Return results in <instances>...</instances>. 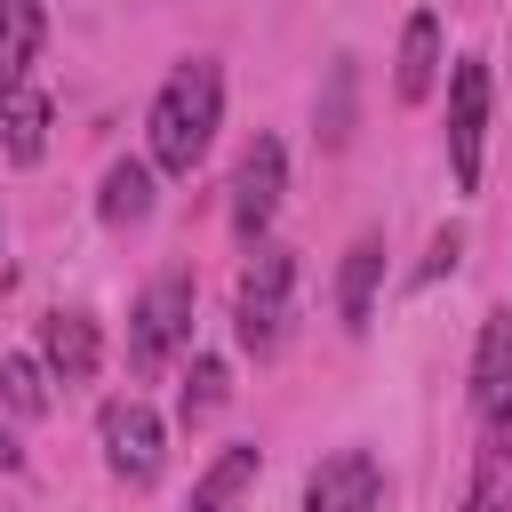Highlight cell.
I'll list each match as a JSON object with an SVG mask.
<instances>
[{"mask_svg": "<svg viewBox=\"0 0 512 512\" xmlns=\"http://www.w3.org/2000/svg\"><path fill=\"white\" fill-rule=\"evenodd\" d=\"M216 128H224V64L176 56V72L152 88V112H144V160L160 176H192L208 160Z\"/></svg>", "mask_w": 512, "mask_h": 512, "instance_id": "1", "label": "cell"}, {"mask_svg": "<svg viewBox=\"0 0 512 512\" xmlns=\"http://www.w3.org/2000/svg\"><path fill=\"white\" fill-rule=\"evenodd\" d=\"M288 328H296V256L264 240V248H248V272L232 288V336L248 360H280Z\"/></svg>", "mask_w": 512, "mask_h": 512, "instance_id": "2", "label": "cell"}, {"mask_svg": "<svg viewBox=\"0 0 512 512\" xmlns=\"http://www.w3.org/2000/svg\"><path fill=\"white\" fill-rule=\"evenodd\" d=\"M192 352V272L168 264L136 288L128 304V376H160L168 360Z\"/></svg>", "mask_w": 512, "mask_h": 512, "instance_id": "3", "label": "cell"}, {"mask_svg": "<svg viewBox=\"0 0 512 512\" xmlns=\"http://www.w3.org/2000/svg\"><path fill=\"white\" fill-rule=\"evenodd\" d=\"M96 448H104V472L120 488H152L168 472V416L144 392H112L96 408Z\"/></svg>", "mask_w": 512, "mask_h": 512, "instance_id": "4", "label": "cell"}, {"mask_svg": "<svg viewBox=\"0 0 512 512\" xmlns=\"http://www.w3.org/2000/svg\"><path fill=\"white\" fill-rule=\"evenodd\" d=\"M488 112H496V72H488V56H456L448 64V176H456V192H480V176H488Z\"/></svg>", "mask_w": 512, "mask_h": 512, "instance_id": "5", "label": "cell"}, {"mask_svg": "<svg viewBox=\"0 0 512 512\" xmlns=\"http://www.w3.org/2000/svg\"><path fill=\"white\" fill-rule=\"evenodd\" d=\"M280 200H288V144L256 128V136L240 144V160H232V208H224V216H232V240H240V248H264Z\"/></svg>", "mask_w": 512, "mask_h": 512, "instance_id": "6", "label": "cell"}, {"mask_svg": "<svg viewBox=\"0 0 512 512\" xmlns=\"http://www.w3.org/2000/svg\"><path fill=\"white\" fill-rule=\"evenodd\" d=\"M472 424L488 456H512V304H496L480 320L472 344Z\"/></svg>", "mask_w": 512, "mask_h": 512, "instance_id": "7", "label": "cell"}, {"mask_svg": "<svg viewBox=\"0 0 512 512\" xmlns=\"http://www.w3.org/2000/svg\"><path fill=\"white\" fill-rule=\"evenodd\" d=\"M304 512H384V464L376 448H336L304 472Z\"/></svg>", "mask_w": 512, "mask_h": 512, "instance_id": "8", "label": "cell"}, {"mask_svg": "<svg viewBox=\"0 0 512 512\" xmlns=\"http://www.w3.org/2000/svg\"><path fill=\"white\" fill-rule=\"evenodd\" d=\"M32 352H40L48 376L72 392V384H96V368H104V328H96V312H48L40 336H32Z\"/></svg>", "mask_w": 512, "mask_h": 512, "instance_id": "9", "label": "cell"}, {"mask_svg": "<svg viewBox=\"0 0 512 512\" xmlns=\"http://www.w3.org/2000/svg\"><path fill=\"white\" fill-rule=\"evenodd\" d=\"M440 80H448L440 16H432V8H416V16L400 24V48H392V96H400V104H432V96H440Z\"/></svg>", "mask_w": 512, "mask_h": 512, "instance_id": "10", "label": "cell"}, {"mask_svg": "<svg viewBox=\"0 0 512 512\" xmlns=\"http://www.w3.org/2000/svg\"><path fill=\"white\" fill-rule=\"evenodd\" d=\"M152 208H160V168H152L144 152L112 160V168L96 176V216H104L112 232H136V224H152Z\"/></svg>", "mask_w": 512, "mask_h": 512, "instance_id": "11", "label": "cell"}, {"mask_svg": "<svg viewBox=\"0 0 512 512\" xmlns=\"http://www.w3.org/2000/svg\"><path fill=\"white\" fill-rule=\"evenodd\" d=\"M40 40H48V0H0V112L32 88Z\"/></svg>", "mask_w": 512, "mask_h": 512, "instance_id": "12", "label": "cell"}, {"mask_svg": "<svg viewBox=\"0 0 512 512\" xmlns=\"http://www.w3.org/2000/svg\"><path fill=\"white\" fill-rule=\"evenodd\" d=\"M256 472H264V448H256V440H224V448L208 456V472L192 480L184 512H240L248 488H256Z\"/></svg>", "mask_w": 512, "mask_h": 512, "instance_id": "13", "label": "cell"}, {"mask_svg": "<svg viewBox=\"0 0 512 512\" xmlns=\"http://www.w3.org/2000/svg\"><path fill=\"white\" fill-rule=\"evenodd\" d=\"M384 232H360L352 248H344V264H336V320H344V336H360L368 328V312H376V288H384Z\"/></svg>", "mask_w": 512, "mask_h": 512, "instance_id": "14", "label": "cell"}, {"mask_svg": "<svg viewBox=\"0 0 512 512\" xmlns=\"http://www.w3.org/2000/svg\"><path fill=\"white\" fill-rule=\"evenodd\" d=\"M224 400H232V360L224 352H192L184 360V384H176V424L200 432L208 416H224Z\"/></svg>", "mask_w": 512, "mask_h": 512, "instance_id": "15", "label": "cell"}, {"mask_svg": "<svg viewBox=\"0 0 512 512\" xmlns=\"http://www.w3.org/2000/svg\"><path fill=\"white\" fill-rule=\"evenodd\" d=\"M48 128H56V104H48V88H24V96L0 112V144H8V160H16V168H40V152H48Z\"/></svg>", "mask_w": 512, "mask_h": 512, "instance_id": "16", "label": "cell"}, {"mask_svg": "<svg viewBox=\"0 0 512 512\" xmlns=\"http://www.w3.org/2000/svg\"><path fill=\"white\" fill-rule=\"evenodd\" d=\"M0 408H8V416H24V424L56 408V376H48V360H40V352H8V360H0Z\"/></svg>", "mask_w": 512, "mask_h": 512, "instance_id": "17", "label": "cell"}, {"mask_svg": "<svg viewBox=\"0 0 512 512\" xmlns=\"http://www.w3.org/2000/svg\"><path fill=\"white\" fill-rule=\"evenodd\" d=\"M352 80H360L352 56H336V64H328V96H320V144H328V152L352 136Z\"/></svg>", "mask_w": 512, "mask_h": 512, "instance_id": "18", "label": "cell"}, {"mask_svg": "<svg viewBox=\"0 0 512 512\" xmlns=\"http://www.w3.org/2000/svg\"><path fill=\"white\" fill-rule=\"evenodd\" d=\"M464 512H512V456H472V488H464Z\"/></svg>", "mask_w": 512, "mask_h": 512, "instance_id": "19", "label": "cell"}, {"mask_svg": "<svg viewBox=\"0 0 512 512\" xmlns=\"http://www.w3.org/2000/svg\"><path fill=\"white\" fill-rule=\"evenodd\" d=\"M456 256H464V232H456V224H440V232H432V248H424V264H416V280L456 272Z\"/></svg>", "mask_w": 512, "mask_h": 512, "instance_id": "20", "label": "cell"}, {"mask_svg": "<svg viewBox=\"0 0 512 512\" xmlns=\"http://www.w3.org/2000/svg\"><path fill=\"white\" fill-rule=\"evenodd\" d=\"M0 472H24V448H16V432L0 424Z\"/></svg>", "mask_w": 512, "mask_h": 512, "instance_id": "21", "label": "cell"}, {"mask_svg": "<svg viewBox=\"0 0 512 512\" xmlns=\"http://www.w3.org/2000/svg\"><path fill=\"white\" fill-rule=\"evenodd\" d=\"M0 248H8V216H0Z\"/></svg>", "mask_w": 512, "mask_h": 512, "instance_id": "22", "label": "cell"}]
</instances>
